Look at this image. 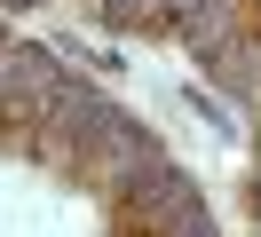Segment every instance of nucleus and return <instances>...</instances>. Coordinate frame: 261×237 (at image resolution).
<instances>
[{
    "instance_id": "obj_1",
    "label": "nucleus",
    "mask_w": 261,
    "mask_h": 237,
    "mask_svg": "<svg viewBox=\"0 0 261 237\" xmlns=\"http://www.w3.org/2000/svg\"><path fill=\"white\" fill-rule=\"evenodd\" d=\"M0 95H8L16 111H48V103H64V87H56V63H48V56H32V47L0 56Z\"/></svg>"
}]
</instances>
